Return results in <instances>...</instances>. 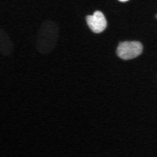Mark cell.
Returning <instances> with one entry per match:
<instances>
[{"label": "cell", "mask_w": 157, "mask_h": 157, "mask_svg": "<svg viewBox=\"0 0 157 157\" xmlns=\"http://www.w3.org/2000/svg\"><path fill=\"white\" fill-rule=\"evenodd\" d=\"M143 44L140 41H122L117 47V55L123 60H130L137 58L143 53Z\"/></svg>", "instance_id": "obj_1"}, {"label": "cell", "mask_w": 157, "mask_h": 157, "mask_svg": "<svg viewBox=\"0 0 157 157\" xmlns=\"http://www.w3.org/2000/svg\"><path fill=\"white\" fill-rule=\"evenodd\" d=\"M86 23L91 31L94 33H101L107 28V19L101 11H95L92 15L85 17Z\"/></svg>", "instance_id": "obj_2"}, {"label": "cell", "mask_w": 157, "mask_h": 157, "mask_svg": "<svg viewBox=\"0 0 157 157\" xmlns=\"http://www.w3.org/2000/svg\"><path fill=\"white\" fill-rule=\"evenodd\" d=\"M120 2H122V3H124V2H127V1H128V0H119Z\"/></svg>", "instance_id": "obj_3"}, {"label": "cell", "mask_w": 157, "mask_h": 157, "mask_svg": "<svg viewBox=\"0 0 157 157\" xmlns=\"http://www.w3.org/2000/svg\"><path fill=\"white\" fill-rule=\"evenodd\" d=\"M155 17H156V19H157V14H156V15H155Z\"/></svg>", "instance_id": "obj_4"}]
</instances>
